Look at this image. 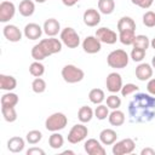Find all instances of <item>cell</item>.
<instances>
[{
  "mask_svg": "<svg viewBox=\"0 0 155 155\" xmlns=\"http://www.w3.org/2000/svg\"><path fill=\"white\" fill-rule=\"evenodd\" d=\"M93 114L94 111L91 109V107H87V105H82L79 111H78V119L80 120V122L82 124H86V122H90L93 117Z\"/></svg>",
  "mask_w": 155,
  "mask_h": 155,
  "instance_id": "25",
  "label": "cell"
},
{
  "mask_svg": "<svg viewBox=\"0 0 155 155\" xmlns=\"http://www.w3.org/2000/svg\"><path fill=\"white\" fill-rule=\"evenodd\" d=\"M140 155H155V150L151 148H144V149H142Z\"/></svg>",
  "mask_w": 155,
  "mask_h": 155,
  "instance_id": "45",
  "label": "cell"
},
{
  "mask_svg": "<svg viewBox=\"0 0 155 155\" xmlns=\"http://www.w3.org/2000/svg\"><path fill=\"white\" fill-rule=\"evenodd\" d=\"M62 78L68 84H76L80 82L85 78V73L81 68H78L74 64H67L62 68Z\"/></svg>",
  "mask_w": 155,
  "mask_h": 155,
  "instance_id": "3",
  "label": "cell"
},
{
  "mask_svg": "<svg viewBox=\"0 0 155 155\" xmlns=\"http://www.w3.org/2000/svg\"><path fill=\"white\" fill-rule=\"evenodd\" d=\"M130 121L134 124L149 122L155 116V96L138 92L128 104Z\"/></svg>",
  "mask_w": 155,
  "mask_h": 155,
  "instance_id": "1",
  "label": "cell"
},
{
  "mask_svg": "<svg viewBox=\"0 0 155 155\" xmlns=\"http://www.w3.org/2000/svg\"><path fill=\"white\" fill-rule=\"evenodd\" d=\"M1 114L7 122H15L17 120V111L15 107H5L1 105Z\"/></svg>",
  "mask_w": 155,
  "mask_h": 155,
  "instance_id": "31",
  "label": "cell"
},
{
  "mask_svg": "<svg viewBox=\"0 0 155 155\" xmlns=\"http://www.w3.org/2000/svg\"><path fill=\"white\" fill-rule=\"evenodd\" d=\"M2 34H4V36L10 42H18L22 39V31L15 24H7V25H5L2 28Z\"/></svg>",
  "mask_w": 155,
  "mask_h": 155,
  "instance_id": "14",
  "label": "cell"
},
{
  "mask_svg": "<svg viewBox=\"0 0 155 155\" xmlns=\"http://www.w3.org/2000/svg\"><path fill=\"white\" fill-rule=\"evenodd\" d=\"M42 29L47 36H56L61 31V24L56 18H48L45 21Z\"/></svg>",
  "mask_w": 155,
  "mask_h": 155,
  "instance_id": "18",
  "label": "cell"
},
{
  "mask_svg": "<svg viewBox=\"0 0 155 155\" xmlns=\"http://www.w3.org/2000/svg\"><path fill=\"white\" fill-rule=\"evenodd\" d=\"M150 46V41L148 39L147 35H136L134 38V41H133V47H138V48H142V50H145Z\"/></svg>",
  "mask_w": 155,
  "mask_h": 155,
  "instance_id": "33",
  "label": "cell"
},
{
  "mask_svg": "<svg viewBox=\"0 0 155 155\" xmlns=\"http://www.w3.org/2000/svg\"><path fill=\"white\" fill-rule=\"evenodd\" d=\"M42 31H44V29L39 24H36V23H28L24 27V30H23L24 36L27 39H29V40H38V39H40L41 35H42Z\"/></svg>",
  "mask_w": 155,
  "mask_h": 155,
  "instance_id": "16",
  "label": "cell"
},
{
  "mask_svg": "<svg viewBox=\"0 0 155 155\" xmlns=\"http://www.w3.org/2000/svg\"><path fill=\"white\" fill-rule=\"evenodd\" d=\"M62 2L65 5V6H68V7H71V6H74L78 1L76 0H62Z\"/></svg>",
  "mask_w": 155,
  "mask_h": 155,
  "instance_id": "46",
  "label": "cell"
},
{
  "mask_svg": "<svg viewBox=\"0 0 155 155\" xmlns=\"http://www.w3.org/2000/svg\"><path fill=\"white\" fill-rule=\"evenodd\" d=\"M35 1H36V2H39V4H42V2H45L46 0H35Z\"/></svg>",
  "mask_w": 155,
  "mask_h": 155,
  "instance_id": "50",
  "label": "cell"
},
{
  "mask_svg": "<svg viewBox=\"0 0 155 155\" xmlns=\"http://www.w3.org/2000/svg\"><path fill=\"white\" fill-rule=\"evenodd\" d=\"M147 91L151 96H155V79H149L147 84Z\"/></svg>",
  "mask_w": 155,
  "mask_h": 155,
  "instance_id": "42",
  "label": "cell"
},
{
  "mask_svg": "<svg viewBox=\"0 0 155 155\" xmlns=\"http://www.w3.org/2000/svg\"><path fill=\"white\" fill-rule=\"evenodd\" d=\"M82 19L87 27H96L101 22V13L96 8H87L84 12Z\"/></svg>",
  "mask_w": 155,
  "mask_h": 155,
  "instance_id": "15",
  "label": "cell"
},
{
  "mask_svg": "<svg viewBox=\"0 0 155 155\" xmlns=\"http://www.w3.org/2000/svg\"><path fill=\"white\" fill-rule=\"evenodd\" d=\"M63 154H74V151H71V150H65V151H63Z\"/></svg>",
  "mask_w": 155,
  "mask_h": 155,
  "instance_id": "49",
  "label": "cell"
},
{
  "mask_svg": "<svg viewBox=\"0 0 155 155\" xmlns=\"http://www.w3.org/2000/svg\"><path fill=\"white\" fill-rule=\"evenodd\" d=\"M153 2H154V0H138L137 6H139L142 8H149L153 5Z\"/></svg>",
  "mask_w": 155,
  "mask_h": 155,
  "instance_id": "44",
  "label": "cell"
},
{
  "mask_svg": "<svg viewBox=\"0 0 155 155\" xmlns=\"http://www.w3.org/2000/svg\"><path fill=\"white\" fill-rule=\"evenodd\" d=\"M105 85H107V90L111 93H117L121 91L122 88V78L119 73L116 71H113L110 73L108 76H107V80H105Z\"/></svg>",
  "mask_w": 155,
  "mask_h": 155,
  "instance_id": "10",
  "label": "cell"
},
{
  "mask_svg": "<svg viewBox=\"0 0 155 155\" xmlns=\"http://www.w3.org/2000/svg\"><path fill=\"white\" fill-rule=\"evenodd\" d=\"M150 46H151V47H153V48L155 50V38H154V39H153V40L150 41Z\"/></svg>",
  "mask_w": 155,
  "mask_h": 155,
  "instance_id": "47",
  "label": "cell"
},
{
  "mask_svg": "<svg viewBox=\"0 0 155 155\" xmlns=\"http://www.w3.org/2000/svg\"><path fill=\"white\" fill-rule=\"evenodd\" d=\"M96 36L101 42H104L107 45H113L119 39V35H116V33L114 30H111L110 28H107V27L98 28L96 31Z\"/></svg>",
  "mask_w": 155,
  "mask_h": 155,
  "instance_id": "9",
  "label": "cell"
},
{
  "mask_svg": "<svg viewBox=\"0 0 155 155\" xmlns=\"http://www.w3.org/2000/svg\"><path fill=\"white\" fill-rule=\"evenodd\" d=\"M31 90L35 93H42L46 90V81L42 78H35L31 82Z\"/></svg>",
  "mask_w": 155,
  "mask_h": 155,
  "instance_id": "34",
  "label": "cell"
},
{
  "mask_svg": "<svg viewBox=\"0 0 155 155\" xmlns=\"http://www.w3.org/2000/svg\"><path fill=\"white\" fill-rule=\"evenodd\" d=\"M82 48L86 53L88 54H94L97 52L101 51L102 48V42L97 39V36L94 35H90V36H86L82 41Z\"/></svg>",
  "mask_w": 155,
  "mask_h": 155,
  "instance_id": "11",
  "label": "cell"
},
{
  "mask_svg": "<svg viewBox=\"0 0 155 155\" xmlns=\"http://www.w3.org/2000/svg\"><path fill=\"white\" fill-rule=\"evenodd\" d=\"M153 76V67L149 63H140L136 68V78L139 81H147Z\"/></svg>",
  "mask_w": 155,
  "mask_h": 155,
  "instance_id": "17",
  "label": "cell"
},
{
  "mask_svg": "<svg viewBox=\"0 0 155 155\" xmlns=\"http://www.w3.org/2000/svg\"><path fill=\"white\" fill-rule=\"evenodd\" d=\"M88 99L93 104H102V102L105 99L104 91L101 88H92L88 93Z\"/></svg>",
  "mask_w": 155,
  "mask_h": 155,
  "instance_id": "28",
  "label": "cell"
},
{
  "mask_svg": "<svg viewBox=\"0 0 155 155\" xmlns=\"http://www.w3.org/2000/svg\"><path fill=\"white\" fill-rule=\"evenodd\" d=\"M68 124V117L63 113H53L51 114L46 121H45V127L50 132H58L63 130Z\"/></svg>",
  "mask_w": 155,
  "mask_h": 155,
  "instance_id": "4",
  "label": "cell"
},
{
  "mask_svg": "<svg viewBox=\"0 0 155 155\" xmlns=\"http://www.w3.org/2000/svg\"><path fill=\"white\" fill-rule=\"evenodd\" d=\"M109 108L108 105H104V104H98V107L94 109V116L98 119V120H105L108 116H109Z\"/></svg>",
  "mask_w": 155,
  "mask_h": 155,
  "instance_id": "35",
  "label": "cell"
},
{
  "mask_svg": "<svg viewBox=\"0 0 155 155\" xmlns=\"http://www.w3.org/2000/svg\"><path fill=\"white\" fill-rule=\"evenodd\" d=\"M61 41L69 48H76L80 45V36L74 28L67 27L61 30Z\"/></svg>",
  "mask_w": 155,
  "mask_h": 155,
  "instance_id": "5",
  "label": "cell"
},
{
  "mask_svg": "<svg viewBox=\"0 0 155 155\" xmlns=\"http://www.w3.org/2000/svg\"><path fill=\"white\" fill-rule=\"evenodd\" d=\"M27 155H45V151L42 149H40V148L33 147V148L27 150Z\"/></svg>",
  "mask_w": 155,
  "mask_h": 155,
  "instance_id": "43",
  "label": "cell"
},
{
  "mask_svg": "<svg viewBox=\"0 0 155 155\" xmlns=\"http://www.w3.org/2000/svg\"><path fill=\"white\" fill-rule=\"evenodd\" d=\"M122 30H136V22L128 16L121 17L117 21V31Z\"/></svg>",
  "mask_w": 155,
  "mask_h": 155,
  "instance_id": "24",
  "label": "cell"
},
{
  "mask_svg": "<svg viewBox=\"0 0 155 155\" xmlns=\"http://www.w3.org/2000/svg\"><path fill=\"white\" fill-rule=\"evenodd\" d=\"M88 134V128L84 124H76L74 125L69 133H68V142L71 144H78L82 142Z\"/></svg>",
  "mask_w": 155,
  "mask_h": 155,
  "instance_id": "7",
  "label": "cell"
},
{
  "mask_svg": "<svg viewBox=\"0 0 155 155\" xmlns=\"http://www.w3.org/2000/svg\"><path fill=\"white\" fill-rule=\"evenodd\" d=\"M41 138H42V133L40 131H38V130L29 131L27 133V137H25V139H27V142L29 144H38L41 140Z\"/></svg>",
  "mask_w": 155,
  "mask_h": 155,
  "instance_id": "36",
  "label": "cell"
},
{
  "mask_svg": "<svg viewBox=\"0 0 155 155\" xmlns=\"http://www.w3.org/2000/svg\"><path fill=\"white\" fill-rule=\"evenodd\" d=\"M18 11L23 17H30L35 11V4L31 0H22L18 5Z\"/></svg>",
  "mask_w": 155,
  "mask_h": 155,
  "instance_id": "22",
  "label": "cell"
},
{
  "mask_svg": "<svg viewBox=\"0 0 155 155\" xmlns=\"http://www.w3.org/2000/svg\"><path fill=\"white\" fill-rule=\"evenodd\" d=\"M18 104V96L11 91L1 96V105L5 107H16Z\"/></svg>",
  "mask_w": 155,
  "mask_h": 155,
  "instance_id": "29",
  "label": "cell"
},
{
  "mask_svg": "<svg viewBox=\"0 0 155 155\" xmlns=\"http://www.w3.org/2000/svg\"><path fill=\"white\" fill-rule=\"evenodd\" d=\"M16 13V6L12 1H2L0 4V22L2 23H6L8 22L10 19L13 18Z\"/></svg>",
  "mask_w": 155,
  "mask_h": 155,
  "instance_id": "12",
  "label": "cell"
},
{
  "mask_svg": "<svg viewBox=\"0 0 155 155\" xmlns=\"http://www.w3.org/2000/svg\"><path fill=\"white\" fill-rule=\"evenodd\" d=\"M17 87V80L16 78L11 75L0 74V88L4 91H12Z\"/></svg>",
  "mask_w": 155,
  "mask_h": 155,
  "instance_id": "20",
  "label": "cell"
},
{
  "mask_svg": "<svg viewBox=\"0 0 155 155\" xmlns=\"http://www.w3.org/2000/svg\"><path fill=\"white\" fill-rule=\"evenodd\" d=\"M107 105H108V108H110V109H119L120 108V105H121V99H120V97H117L116 94H110V96H108L107 97Z\"/></svg>",
  "mask_w": 155,
  "mask_h": 155,
  "instance_id": "38",
  "label": "cell"
},
{
  "mask_svg": "<svg viewBox=\"0 0 155 155\" xmlns=\"http://www.w3.org/2000/svg\"><path fill=\"white\" fill-rule=\"evenodd\" d=\"M116 138H117V134L111 128H104L99 133V140L104 145H113L116 142Z\"/></svg>",
  "mask_w": 155,
  "mask_h": 155,
  "instance_id": "19",
  "label": "cell"
},
{
  "mask_svg": "<svg viewBox=\"0 0 155 155\" xmlns=\"http://www.w3.org/2000/svg\"><path fill=\"white\" fill-rule=\"evenodd\" d=\"M151 67H153V68H155V56L151 58Z\"/></svg>",
  "mask_w": 155,
  "mask_h": 155,
  "instance_id": "48",
  "label": "cell"
},
{
  "mask_svg": "<svg viewBox=\"0 0 155 155\" xmlns=\"http://www.w3.org/2000/svg\"><path fill=\"white\" fill-rule=\"evenodd\" d=\"M29 73L34 78H41L45 73V65L40 61H35L29 65Z\"/></svg>",
  "mask_w": 155,
  "mask_h": 155,
  "instance_id": "32",
  "label": "cell"
},
{
  "mask_svg": "<svg viewBox=\"0 0 155 155\" xmlns=\"http://www.w3.org/2000/svg\"><path fill=\"white\" fill-rule=\"evenodd\" d=\"M138 90H139V87H138L137 85H134V84H126V85L122 86V88H121L120 92H121L122 97H127V96H130V94L137 92Z\"/></svg>",
  "mask_w": 155,
  "mask_h": 155,
  "instance_id": "41",
  "label": "cell"
},
{
  "mask_svg": "<svg viewBox=\"0 0 155 155\" xmlns=\"http://www.w3.org/2000/svg\"><path fill=\"white\" fill-rule=\"evenodd\" d=\"M7 149L11 153H21L24 149V139L18 136L11 137L7 140Z\"/></svg>",
  "mask_w": 155,
  "mask_h": 155,
  "instance_id": "21",
  "label": "cell"
},
{
  "mask_svg": "<svg viewBox=\"0 0 155 155\" xmlns=\"http://www.w3.org/2000/svg\"><path fill=\"white\" fill-rule=\"evenodd\" d=\"M107 63L110 68H114V69L126 68V65L128 64V54L126 51H124L121 48L114 50L108 54Z\"/></svg>",
  "mask_w": 155,
  "mask_h": 155,
  "instance_id": "2",
  "label": "cell"
},
{
  "mask_svg": "<svg viewBox=\"0 0 155 155\" xmlns=\"http://www.w3.org/2000/svg\"><path fill=\"white\" fill-rule=\"evenodd\" d=\"M145 57V50L138 48V47H133L131 51V58L134 62H142Z\"/></svg>",
  "mask_w": 155,
  "mask_h": 155,
  "instance_id": "40",
  "label": "cell"
},
{
  "mask_svg": "<svg viewBox=\"0 0 155 155\" xmlns=\"http://www.w3.org/2000/svg\"><path fill=\"white\" fill-rule=\"evenodd\" d=\"M84 148L88 155H105V149L102 145V142L94 138L87 139L84 144Z\"/></svg>",
  "mask_w": 155,
  "mask_h": 155,
  "instance_id": "13",
  "label": "cell"
},
{
  "mask_svg": "<svg viewBox=\"0 0 155 155\" xmlns=\"http://www.w3.org/2000/svg\"><path fill=\"white\" fill-rule=\"evenodd\" d=\"M31 57L35 61H40V62L46 58V54L44 53V51H42V48H41V46L39 44L33 46V48H31Z\"/></svg>",
  "mask_w": 155,
  "mask_h": 155,
  "instance_id": "39",
  "label": "cell"
},
{
  "mask_svg": "<svg viewBox=\"0 0 155 155\" xmlns=\"http://www.w3.org/2000/svg\"><path fill=\"white\" fill-rule=\"evenodd\" d=\"M64 144V138L58 132H52V134L48 137V145L52 149H59Z\"/></svg>",
  "mask_w": 155,
  "mask_h": 155,
  "instance_id": "30",
  "label": "cell"
},
{
  "mask_svg": "<svg viewBox=\"0 0 155 155\" xmlns=\"http://www.w3.org/2000/svg\"><path fill=\"white\" fill-rule=\"evenodd\" d=\"M136 148V143L132 138H124L119 142H115L113 144V154L114 155H125L131 154Z\"/></svg>",
  "mask_w": 155,
  "mask_h": 155,
  "instance_id": "8",
  "label": "cell"
},
{
  "mask_svg": "<svg viewBox=\"0 0 155 155\" xmlns=\"http://www.w3.org/2000/svg\"><path fill=\"white\" fill-rule=\"evenodd\" d=\"M76 1H80V0H76Z\"/></svg>",
  "mask_w": 155,
  "mask_h": 155,
  "instance_id": "51",
  "label": "cell"
},
{
  "mask_svg": "<svg viewBox=\"0 0 155 155\" xmlns=\"http://www.w3.org/2000/svg\"><path fill=\"white\" fill-rule=\"evenodd\" d=\"M143 24L148 28L155 27V12L154 11H147L143 15Z\"/></svg>",
  "mask_w": 155,
  "mask_h": 155,
  "instance_id": "37",
  "label": "cell"
},
{
  "mask_svg": "<svg viewBox=\"0 0 155 155\" xmlns=\"http://www.w3.org/2000/svg\"><path fill=\"white\" fill-rule=\"evenodd\" d=\"M62 44L63 42L61 40L56 39L54 36H48L47 39H42V40L39 41V45L41 46V48H42L44 53L46 54V57L61 52Z\"/></svg>",
  "mask_w": 155,
  "mask_h": 155,
  "instance_id": "6",
  "label": "cell"
},
{
  "mask_svg": "<svg viewBox=\"0 0 155 155\" xmlns=\"http://www.w3.org/2000/svg\"><path fill=\"white\" fill-rule=\"evenodd\" d=\"M134 38H136L134 30H122V31H119V40H120V42L122 45H126V46L133 45Z\"/></svg>",
  "mask_w": 155,
  "mask_h": 155,
  "instance_id": "27",
  "label": "cell"
},
{
  "mask_svg": "<svg viewBox=\"0 0 155 155\" xmlns=\"http://www.w3.org/2000/svg\"><path fill=\"white\" fill-rule=\"evenodd\" d=\"M115 1L114 0H98V10L103 15H110L114 12Z\"/></svg>",
  "mask_w": 155,
  "mask_h": 155,
  "instance_id": "26",
  "label": "cell"
},
{
  "mask_svg": "<svg viewBox=\"0 0 155 155\" xmlns=\"http://www.w3.org/2000/svg\"><path fill=\"white\" fill-rule=\"evenodd\" d=\"M108 120H109V124H110L111 126H116V127H117V126H121V125L125 122L126 117H125V114H124L121 110L114 109V110L109 114Z\"/></svg>",
  "mask_w": 155,
  "mask_h": 155,
  "instance_id": "23",
  "label": "cell"
}]
</instances>
